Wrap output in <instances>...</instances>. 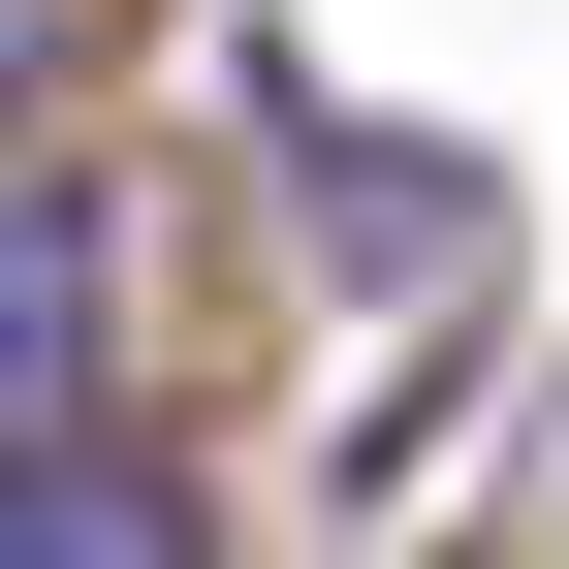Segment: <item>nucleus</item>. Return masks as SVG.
Returning <instances> with one entry per match:
<instances>
[{
  "label": "nucleus",
  "instance_id": "1",
  "mask_svg": "<svg viewBox=\"0 0 569 569\" xmlns=\"http://www.w3.org/2000/svg\"><path fill=\"white\" fill-rule=\"evenodd\" d=\"M96 411H127V190L0 159V443H96Z\"/></svg>",
  "mask_w": 569,
  "mask_h": 569
},
{
  "label": "nucleus",
  "instance_id": "2",
  "mask_svg": "<svg viewBox=\"0 0 569 569\" xmlns=\"http://www.w3.org/2000/svg\"><path fill=\"white\" fill-rule=\"evenodd\" d=\"M0 569H222V507H190V443H0Z\"/></svg>",
  "mask_w": 569,
  "mask_h": 569
},
{
  "label": "nucleus",
  "instance_id": "3",
  "mask_svg": "<svg viewBox=\"0 0 569 569\" xmlns=\"http://www.w3.org/2000/svg\"><path fill=\"white\" fill-rule=\"evenodd\" d=\"M32 96H63V0H0V159H32Z\"/></svg>",
  "mask_w": 569,
  "mask_h": 569
}]
</instances>
